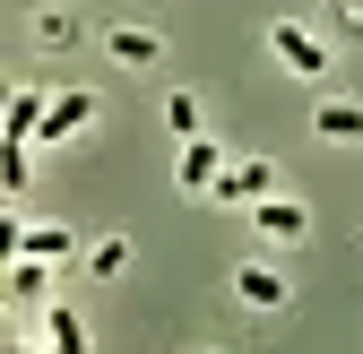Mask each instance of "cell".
<instances>
[{"instance_id": "1", "label": "cell", "mask_w": 363, "mask_h": 354, "mask_svg": "<svg viewBox=\"0 0 363 354\" xmlns=\"http://www.w3.org/2000/svg\"><path fill=\"white\" fill-rule=\"evenodd\" d=\"M216 207H259V199H277V173H268L259 156H242V164H225L216 173V190H208Z\"/></svg>"}, {"instance_id": "2", "label": "cell", "mask_w": 363, "mask_h": 354, "mask_svg": "<svg viewBox=\"0 0 363 354\" xmlns=\"http://www.w3.org/2000/svg\"><path fill=\"white\" fill-rule=\"evenodd\" d=\"M268 43H277V61H286L294 78H320V69H329V52H320V35H303L294 18H286L277 35H268Z\"/></svg>"}, {"instance_id": "3", "label": "cell", "mask_w": 363, "mask_h": 354, "mask_svg": "<svg viewBox=\"0 0 363 354\" xmlns=\"http://www.w3.org/2000/svg\"><path fill=\"white\" fill-rule=\"evenodd\" d=\"M86 121H96V96H86V86H69V96H52V113H43V139H78Z\"/></svg>"}, {"instance_id": "4", "label": "cell", "mask_w": 363, "mask_h": 354, "mask_svg": "<svg viewBox=\"0 0 363 354\" xmlns=\"http://www.w3.org/2000/svg\"><path fill=\"white\" fill-rule=\"evenodd\" d=\"M216 173H225L216 139H182V190H216Z\"/></svg>"}, {"instance_id": "5", "label": "cell", "mask_w": 363, "mask_h": 354, "mask_svg": "<svg viewBox=\"0 0 363 354\" xmlns=\"http://www.w3.org/2000/svg\"><path fill=\"white\" fill-rule=\"evenodd\" d=\"M104 43H113V61H121V69H156V52H164V43H156L147 26H113Z\"/></svg>"}, {"instance_id": "6", "label": "cell", "mask_w": 363, "mask_h": 354, "mask_svg": "<svg viewBox=\"0 0 363 354\" xmlns=\"http://www.w3.org/2000/svg\"><path fill=\"white\" fill-rule=\"evenodd\" d=\"M251 225H259V234H277V242H303L311 216H303L294 199H259V207H251Z\"/></svg>"}, {"instance_id": "7", "label": "cell", "mask_w": 363, "mask_h": 354, "mask_svg": "<svg viewBox=\"0 0 363 354\" xmlns=\"http://www.w3.org/2000/svg\"><path fill=\"white\" fill-rule=\"evenodd\" d=\"M43 113H52V96H43V86H18L9 96V139H43Z\"/></svg>"}, {"instance_id": "8", "label": "cell", "mask_w": 363, "mask_h": 354, "mask_svg": "<svg viewBox=\"0 0 363 354\" xmlns=\"http://www.w3.org/2000/svg\"><path fill=\"white\" fill-rule=\"evenodd\" d=\"M234 294L251 302V312H277V302H286V277L277 268H234Z\"/></svg>"}, {"instance_id": "9", "label": "cell", "mask_w": 363, "mask_h": 354, "mask_svg": "<svg viewBox=\"0 0 363 354\" xmlns=\"http://www.w3.org/2000/svg\"><path fill=\"white\" fill-rule=\"evenodd\" d=\"M18 259H52V268H61V259H69V225H26L18 234Z\"/></svg>"}, {"instance_id": "10", "label": "cell", "mask_w": 363, "mask_h": 354, "mask_svg": "<svg viewBox=\"0 0 363 354\" xmlns=\"http://www.w3.org/2000/svg\"><path fill=\"white\" fill-rule=\"evenodd\" d=\"M43 285H52V259H9V294L18 302H43Z\"/></svg>"}, {"instance_id": "11", "label": "cell", "mask_w": 363, "mask_h": 354, "mask_svg": "<svg viewBox=\"0 0 363 354\" xmlns=\"http://www.w3.org/2000/svg\"><path fill=\"white\" fill-rule=\"evenodd\" d=\"M311 130H320V139H363V104H320Z\"/></svg>"}, {"instance_id": "12", "label": "cell", "mask_w": 363, "mask_h": 354, "mask_svg": "<svg viewBox=\"0 0 363 354\" xmlns=\"http://www.w3.org/2000/svg\"><path fill=\"white\" fill-rule=\"evenodd\" d=\"M43 337H52L61 354H86V320L69 312V302H61V312H43Z\"/></svg>"}, {"instance_id": "13", "label": "cell", "mask_w": 363, "mask_h": 354, "mask_svg": "<svg viewBox=\"0 0 363 354\" xmlns=\"http://www.w3.org/2000/svg\"><path fill=\"white\" fill-rule=\"evenodd\" d=\"M35 43H43V52H61V43H78V18H69V9H43V18H35Z\"/></svg>"}, {"instance_id": "14", "label": "cell", "mask_w": 363, "mask_h": 354, "mask_svg": "<svg viewBox=\"0 0 363 354\" xmlns=\"http://www.w3.org/2000/svg\"><path fill=\"white\" fill-rule=\"evenodd\" d=\"M130 268V242H96V251H86V277H121Z\"/></svg>"}, {"instance_id": "15", "label": "cell", "mask_w": 363, "mask_h": 354, "mask_svg": "<svg viewBox=\"0 0 363 354\" xmlns=\"http://www.w3.org/2000/svg\"><path fill=\"white\" fill-rule=\"evenodd\" d=\"M164 121H173V139H199V104L191 96H164Z\"/></svg>"}, {"instance_id": "16", "label": "cell", "mask_w": 363, "mask_h": 354, "mask_svg": "<svg viewBox=\"0 0 363 354\" xmlns=\"http://www.w3.org/2000/svg\"><path fill=\"white\" fill-rule=\"evenodd\" d=\"M0 182H9V190H26V139H9V147H0Z\"/></svg>"}, {"instance_id": "17", "label": "cell", "mask_w": 363, "mask_h": 354, "mask_svg": "<svg viewBox=\"0 0 363 354\" xmlns=\"http://www.w3.org/2000/svg\"><path fill=\"white\" fill-rule=\"evenodd\" d=\"M43 354H61V346H43Z\"/></svg>"}]
</instances>
